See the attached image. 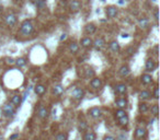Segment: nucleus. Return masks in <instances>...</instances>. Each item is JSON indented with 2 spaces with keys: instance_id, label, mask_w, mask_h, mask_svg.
<instances>
[{
  "instance_id": "nucleus-37",
  "label": "nucleus",
  "mask_w": 160,
  "mask_h": 140,
  "mask_svg": "<svg viewBox=\"0 0 160 140\" xmlns=\"http://www.w3.org/2000/svg\"><path fill=\"white\" fill-rule=\"evenodd\" d=\"M155 20L156 21H158L159 20V11H158V9H156V10H155Z\"/></svg>"
},
{
  "instance_id": "nucleus-18",
  "label": "nucleus",
  "mask_w": 160,
  "mask_h": 140,
  "mask_svg": "<svg viewBox=\"0 0 160 140\" xmlns=\"http://www.w3.org/2000/svg\"><path fill=\"white\" fill-rule=\"evenodd\" d=\"M34 90H35V93L37 94V95L42 96V95H44L45 91H46V88L43 84H36L35 88H34Z\"/></svg>"
},
{
  "instance_id": "nucleus-25",
  "label": "nucleus",
  "mask_w": 160,
  "mask_h": 140,
  "mask_svg": "<svg viewBox=\"0 0 160 140\" xmlns=\"http://www.w3.org/2000/svg\"><path fill=\"white\" fill-rule=\"evenodd\" d=\"M78 50H79V45H78L77 43H71L70 45H69V52H71V54H77Z\"/></svg>"
},
{
  "instance_id": "nucleus-39",
  "label": "nucleus",
  "mask_w": 160,
  "mask_h": 140,
  "mask_svg": "<svg viewBox=\"0 0 160 140\" xmlns=\"http://www.w3.org/2000/svg\"><path fill=\"white\" fill-rule=\"evenodd\" d=\"M103 140H115V138L112 137V136H105Z\"/></svg>"
},
{
  "instance_id": "nucleus-12",
  "label": "nucleus",
  "mask_w": 160,
  "mask_h": 140,
  "mask_svg": "<svg viewBox=\"0 0 160 140\" xmlns=\"http://www.w3.org/2000/svg\"><path fill=\"white\" fill-rule=\"evenodd\" d=\"M90 116L93 117V118H98V117L101 116V114H102V111H101V108L98 107V106H95V107H92L91 110L89 111Z\"/></svg>"
},
{
  "instance_id": "nucleus-22",
  "label": "nucleus",
  "mask_w": 160,
  "mask_h": 140,
  "mask_svg": "<svg viewBox=\"0 0 160 140\" xmlns=\"http://www.w3.org/2000/svg\"><path fill=\"white\" fill-rule=\"evenodd\" d=\"M64 92V88L62 87L60 84H57V85H54L53 88V94L55 95H62V93Z\"/></svg>"
},
{
  "instance_id": "nucleus-6",
  "label": "nucleus",
  "mask_w": 160,
  "mask_h": 140,
  "mask_svg": "<svg viewBox=\"0 0 160 140\" xmlns=\"http://www.w3.org/2000/svg\"><path fill=\"white\" fill-rule=\"evenodd\" d=\"M92 45L94 46V48L97 50H101L104 47V45H105V41H104L103 37H98L95 38V41L92 43Z\"/></svg>"
},
{
  "instance_id": "nucleus-3",
  "label": "nucleus",
  "mask_w": 160,
  "mask_h": 140,
  "mask_svg": "<svg viewBox=\"0 0 160 140\" xmlns=\"http://www.w3.org/2000/svg\"><path fill=\"white\" fill-rule=\"evenodd\" d=\"M15 110H14V106L11 104V103H7V104L3 105V107H2V113L5 116L7 117H10L12 116L13 114H14Z\"/></svg>"
},
{
  "instance_id": "nucleus-10",
  "label": "nucleus",
  "mask_w": 160,
  "mask_h": 140,
  "mask_svg": "<svg viewBox=\"0 0 160 140\" xmlns=\"http://www.w3.org/2000/svg\"><path fill=\"white\" fill-rule=\"evenodd\" d=\"M37 116H39L40 118H42V119L46 118V117L48 116V110L45 107V106L41 105L39 107V110H37Z\"/></svg>"
},
{
  "instance_id": "nucleus-35",
  "label": "nucleus",
  "mask_w": 160,
  "mask_h": 140,
  "mask_svg": "<svg viewBox=\"0 0 160 140\" xmlns=\"http://www.w3.org/2000/svg\"><path fill=\"white\" fill-rule=\"evenodd\" d=\"M154 97H155V99H159V90H158V88H155Z\"/></svg>"
},
{
  "instance_id": "nucleus-1",
  "label": "nucleus",
  "mask_w": 160,
  "mask_h": 140,
  "mask_svg": "<svg viewBox=\"0 0 160 140\" xmlns=\"http://www.w3.org/2000/svg\"><path fill=\"white\" fill-rule=\"evenodd\" d=\"M33 31H34V25H33L32 21L31 20H25L21 23L20 33L22 35H25V36L31 35L33 33Z\"/></svg>"
},
{
  "instance_id": "nucleus-23",
  "label": "nucleus",
  "mask_w": 160,
  "mask_h": 140,
  "mask_svg": "<svg viewBox=\"0 0 160 140\" xmlns=\"http://www.w3.org/2000/svg\"><path fill=\"white\" fill-rule=\"evenodd\" d=\"M138 23H139V26L142 27V29H148L149 21H148V19H147V18H142V19H139Z\"/></svg>"
},
{
  "instance_id": "nucleus-29",
  "label": "nucleus",
  "mask_w": 160,
  "mask_h": 140,
  "mask_svg": "<svg viewBox=\"0 0 160 140\" xmlns=\"http://www.w3.org/2000/svg\"><path fill=\"white\" fill-rule=\"evenodd\" d=\"M15 65H17L19 68H22L27 65V60H25L24 58H18L17 60H15Z\"/></svg>"
},
{
  "instance_id": "nucleus-15",
  "label": "nucleus",
  "mask_w": 160,
  "mask_h": 140,
  "mask_svg": "<svg viewBox=\"0 0 160 140\" xmlns=\"http://www.w3.org/2000/svg\"><path fill=\"white\" fill-rule=\"evenodd\" d=\"M92 43H93V41H92L90 37H88V36L83 37L82 40H81V42H80V44H81V46H82L83 48H89V47H91Z\"/></svg>"
},
{
  "instance_id": "nucleus-42",
  "label": "nucleus",
  "mask_w": 160,
  "mask_h": 140,
  "mask_svg": "<svg viewBox=\"0 0 160 140\" xmlns=\"http://www.w3.org/2000/svg\"><path fill=\"white\" fill-rule=\"evenodd\" d=\"M128 1H134V0H128Z\"/></svg>"
},
{
  "instance_id": "nucleus-40",
  "label": "nucleus",
  "mask_w": 160,
  "mask_h": 140,
  "mask_svg": "<svg viewBox=\"0 0 160 140\" xmlns=\"http://www.w3.org/2000/svg\"><path fill=\"white\" fill-rule=\"evenodd\" d=\"M15 138H18V134H15V135H12L11 137H10V140H13V139H15Z\"/></svg>"
},
{
  "instance_id": "nucleus-24",
  "label": "nucleus",
  "mask_w": 160,
  "mask_h": 140,
  "mask_svg": "<svg viewBox=\"0 0 160 140\" xmlns=\"http://www.w3.org/2000/svg\"><path fill=\"white\" fill-rule=\"evenodd\" d=\"M110 49L112 50L113 52H117L120 50V44L116 41H112L110 43Z\"/></svg>"
},
{
  "instance_id": "nucleus-27",
  "label": "nucleus",
  "mask_w": 160,
  "mask_h": 140,
  "mask_svg": "<svg viewBox=\"0 0 160 140\" xmlns=\"http://www.w3.org/2000/svg\"><path fill=\"white\" fill-rule=\"evenodd\" d=\"M139 96H140V99H142V100H148V99H150L151 94H150V92H149V91L144 90V91H142V92L139 93Z\"/></svg>"
},
{
  "instance_id": "nucleus-26",
  "label": "nucleus",
  "mask_w": 160,
  "mask_h": 140,
  "mask_svg": "<svg viewBox=\"0 0 160 140\" xmlns=\"http://www.w3.org/2000/svg\"><path fill=\"white\" fill-rule=\"evenodd\" d=\"M138 110H139V112L140 113H147L148 112V110H149V107H148V104L147 103H140L139 104V106H138Z\"/></svg>"
},
{
  "instance_id": "nucleus-7",
  "label": "nucleus",
  "mask_w": 160,
  "mask_h": 140,
  "mask_svg": "<svg viewBox=\"0 0 160 140\" xmlns=\"http://www.w3.org/2000/svg\"><path fill=\"white\" fill-rule=\"evenodd\" d=\"M85 95V91L81 89V88H76L72 93H71V96L74 97L75 100H81Z\"/></svg>"
},
{
  "instance_id": "nucleus-19",
  "label": "nucleus",
  "mask_w": 160,
  "mask_h": 140,
  "mask_svg": "<svg viewBox=\"0 0 160 140\" xmlns=\"http://www.w3.org/2000/svg\"><path fill=\"white\" fill-rule=\"evenodd\" d=\"M97 136H95V132L93 130H88L83 136V140H95Z\"/></svg>"
},
{
  "instance_id": "nucleus-28",
  "label": "nucleus",
  "mask_w": 160,
  "mask_h": 140,
  "mask_svg": "<svg viewBox=\"0 0 160 140\" xmlns=\"http://www.w3.org/2000/svg\"><path fill=\"white\" fill-rule=\"evenodd\" d=\"M128 120H130V118H128L127 115H124L123 117H121V118H119V122L121 126H126L128 124Z\"/></svg>"
},
{
  "instance_id": "nucleus-38",
  "label": "nucleus",
  "mask_w": 160,
  "mask_h": 140,
  "mask_svg": "<svg viewBox=\"0 0 160 140\" xmlns=\"http://www.w3.org/2000/svg\"><path fill=\"white\" fill-rule=\"evenodd\" d=\"M66 38H67V34H66V33H64V34H62V36H60V40H59V41H60V42L65 41Z\"/></svg>"
},
{
  "instance_id": "nucleus-9",
  "label": "nucleus",
  "mask_w": 160,
  "mask_h": 140,
  "mask_svg": "<svg viewBox=\"0 0 160 140\" xmlns=\"http://www.w3.org/2000/svg\"><path fill=\"white\" fill-rule=\"evenodd\" d=\"M146 135H147V130L144 127H137L136 130H135V137L138 138V139L145 138Z\"/></svg>"
},
{
  "instance_id": "nucleus-5",
  "label": "nucleus",
  "mask_w": 160,
  "mask_h": 140,
  "mask_svg": "<svg viewBox=\"0 0 160 140\" xmlns=\"http://www.w3.org/2000/svg\"><path fill=\"white\" fill-rule=\"evenodd\" d=\"M69 9L71 12H78L81 9V2L80 0H70L69 2Z\"/></svg>"
},
{
  "instance_id": "nucleus-14",
  "label": "nucleus",
  "mask_w": 160,
  "mask_h": 140,
  "mask_svg": "<svg viewBox=\"0 0 160 140\" xmlns=\"http://www.w3.org/2000/svg\"><path fill=\"white\" fill-rule=\"evenodd\" d=\"M114 90L117 94H125L126 93V91H127V88L124 83H119V84H116L115 88H114Z\"/></svg>"
},
{
  "instance_id": "nucleus-31",
  "label": "nucleus",
  "mask_w": 160,
  "mask_h": 140,
  "mask_svg": "<svg viewBox=\"0 0 160 140\" xmlns=\"http://www.w3.org/2000/svg\"><path fill=\"white\" fill-rule=\"evenodd\" d=\"M124 115H126V112H125L124 110H122V108H120V110H117V111L115 112V117L117 119L121 118V117H123Z\"/></svg>"
},
{
  "instance_id": "nucleus-32",
  "label": "nucleus",
  "mask_w": 160,
  "mask_h": 140,
  "mask_svg": "<svg viewBox=\"0 0 160 140\" xmlns=\"http://www.w3.org/2000/svg\"><path fill=\"white\" fill-rule=\"evenodd\" d=\"M67 134L66 132H60V134H58L56 136V138H55V140H67Z\"/></svg>"
},
{
  "instance_id": "nucleus-2",
  "label": "nucleus",
  "mask_w": 160,
  "mask_h": 140,
  "mask_svg": "<svg viewBox=\"0 0 160 140\" xmlns=\"http://www.w3.org/2000/svg\"><path fill=\"white\" fill-rule=\"evenodd\" d=\"M5 22H6V24L8 26L13 27L17 24V22H18V17L14 13H8L6 15V18H5Z\"/></svg>"
},
{
  "instance_id": "nucleus-13",
  "label": "nucleus",
  "mask_w": 160,
  "mask_h": 140,
  "mask_svg": "<svg viewBox=\"0 0 160 140\" xmlns=\"http://www.w3.org/2000/svg\"><path fill=\"white\" fill-rule=\"evenodd\" d=\"M90 85H91V88H93V89H100V88L102 87V80H101L100 78L94 77V78L90 81Z\"/></svg>"
},
{
  "instance_id": "nucleus-34",
  "label": "nucleus",
  "mask_w": 160,
  "mask_h": 140,
  "mask_svg": "<svg viewBox=\"0 0 160 140\" xmlns=\"http://www.w3.org/2000/svg\"><path fill=\"white\" fill-rule=\"evenodd\" d=\"M86 129H87L86 122H80V124H79V130L80 131H83V130H86Z\"/></svg>"
},
{
  "instance_id": "nucleus-11",
  "label": "nucleus",
  "mask_w": 160,
  "mask_h": 140,
  "mask_svg": "<svg viewBox=\"0 0 160 140\" xmlns=\"http://www.w3.org/2000/svg\"><path fill=\"white\" fill-rule=\"evenodd\" d=\"M95 31H97V26H95V24H93V23H88V24H86V26H85V32H86V34H88V35L93 34V33H95Z\"/></svg>"
},
{
  "instance_id": "nucleus-21",
  "label": "nucleus",
  "mask_w": 160,
  "mask_h": 140,
  "mask_svg": "<svg viewBox=\"0 0 160 140\" xmlns=\"http://www.w3.org/2000/svg\"><path fill=\"white\" fill-rule=\"evenodd\" d=\"M142 82L144 84H150L151 82H152V77L148 73H145V75H142Z\"/></svg>"
},
{
  "instance_id": "nucleus-30",
  "label": "nucleus",
  "mask_w": 160,
  "mask_h": 140,
  "mask_svg": "<svg viewBox=\"0 0 160 140\" xmlns=\"http://www.w3.org/2000/svg\"><path fill=\"white\" fill-rule=\"evenodd\" d=\"M93 76H94V71H93L91 68H88V69L86 70V75H85V78H86V79H90V78H92Z\"/></svg>"
},
{
  "instance_id": "nucleus-33",
  "label": "nucleus",
  "mask_w": 160,
  "mask_h": 140,
  "mask_svg": "<svg viewBox=\"0 0 160 140\" xmlns=\"http://www.w3.org/2000/svg\"><path fill=\"white\" fill-rule=\"evenodd\" d=\"M150 112H151V114H152L154 116H157V115H158V104L152 105V106H151V108H150Z\"/></svg>"
},
{
  "instance_id": "nucleus-16",
  "label": "nucleus",
  "mask_w": 160,
  "mask_h": 140,
  "mask_svg": "<svg viewBox=\"0 0 160 140\" xmlns=\"http://www.w3.org/2000/svg\"><path fill=\"white\" fill-rule=\"evenodd\" d=\"M21 102H22V99H21L20 95H13L11 97V101H10V103H11L14 107H18V106H20Z\"/></svg>"
},
{
  "instance_id": "nucleus-20",
  "label": "nucleus",
  "mask_w": 160,
  "mask_h": 140,
  "mask_svg": "<svg viewBox=\"0 0 160 140\" xmlns=\"http://www.w3.org/2000/svg\"><path fill=\"white\" fill-rule=\"evenodd\" d=\"M115 104L116 106L119 108H125L126 106H127V100L126 99H119V100H116L115 101Z\"/></svg>"
},
{
  "instance_id": "nucleus-8",
  "label": "nucleus",
  "mask_w": 160,
  "mask_h": 140,
  "mask_svg": "<svg viewBox=\"0 0 160 140\" xmlns=\"http://www.w3.org/2000/svg\"><path fill=\"white\" fill-rule=\"evenodd\" d=\"M157 67V64L155 62V60L152 59H148V60L146 61V65H145V69L147 72H152Z\"/></svg>"
},
{
  "instance_id": "nucleus-41",
  "label": "nucleus",
  "mask_w": 160,
  "mask_h": 140,
  "mask_svg": "<svg viewBox=\"0 0 160 140\" xmlns=\"http://www.w3.org/2000/svg\"><path fill=\"white\" fill-rule=\"evenodd\" d=\"M119 3H120V5H123V3H124V0H120Z\"/></svg>"
},
{
  "instance_id": "nucleus-36",
  "label": "nucleus",
  "mask_w": 160,
  "mask_h": 140,
  "mask_svg": "<svg viewBox=\"0 0 160 140\" xmlns=\"http://www.w3.org/2000/svg\"><path fill=\"white\" fill-rule=\"evenodd\" d=\"M7 64L8 65H14L15 64V60L12 58H7Z\"/></svg>"
},
{
  "instance_id": "nucleus-4",
  "label": "nucleus",
  "mask_w": 160,
  "mask_h": 140,
  "mask_svg": "<svg viewBox=\"0 0 160 140\" xmlns=\"http://www.w3.org/2000/svg\"><path fill=\"white\" fill-rule=\"evenodd\" d=\"M119 13V9L115 6H109L105 8V14L109 19H114Z\"/></svg>"
},
{
  "instance_id": "nucleus-17",
  "label": "nucleus",
  "mask_w": 160,
  "mask_h": 140,
  "mask_svg": "<svg viewBox=\"0 0 160 140\" xmlns=\"http://www.w3.org/2000/svg\"><path fill=\"white\" fill-rule=\"evenodd\" d=\"M119 73L121 77H127L130 75V67H128L127 65H124V66H122L119 70Z\"/></svg>"
}]
</instances>
